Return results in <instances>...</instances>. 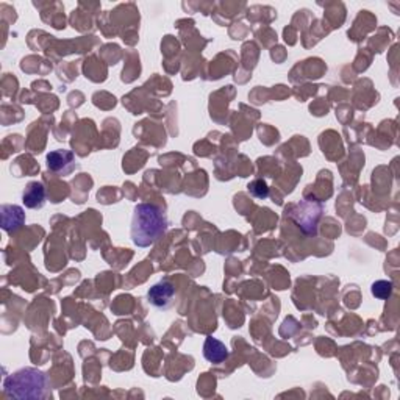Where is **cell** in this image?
<instances>
[{
	"label": "cell",
	"instance_id": "cell-1",
	"mask_svg": "<svg viewBox=\"0 0 400 400\" xmlns=\"http://www.w3.org/2000/svg\"><path fill=\"white\" fill-rule=\"evenodd\" d=\"M167 231V218L158 207L138 204L131 218L130 235L138 247H150Z\"/></svg>",
	"mask_w": 400,
	"mask_h": 400
},
{
	"label": "cell",
	"instance_id": "cell-2",
	"mask_svg": "<svg viewBox=\"0 0 400 400\" xmlns=\"http://www.w3.org/2000/svg\"><path fill=\"white\" fill-rule=\"evenodd\" d=\"M3 391L13 399H44L49 392L48 375L34 368H25L16 370L3 381Z\"/></svg>",
	"mask_w": 400,
	"mask_h": 400
},
{
	"label": "cell",
	"instance_id": "cell-3",
	"mask_svg": "<svg viewBox=\"0 0 400 400\" xmlns=\"http://www.w3.org/2000/svg\"><path fill=\"white\" fill-rule=\"evenodd\" d=\"M322 211L324 207L321 202L315 199H304L297 205H294L288 214L305 235L315 236L317 233V224L322 216Z\"/></svg>",
	"mask_w": 400,
	"mask_h": 400
},
{
	"label": "cell",
	"instance_id": "cell-4",
	"mask_svg": "<svg viewBox=\"0 0 400 400\" xmlns=\"http://www.w3.org/2000/svg\"><path fill=\"white\" fill-rule=\"evenodd\" d=\"M176 288L171 282L161 280L149 289L147 293V302L158 310H169L176 302Z\"/></svg>",
	"mask_w": 400,
	"mask_h": 400
},
{
	"label": "cell",
	"instance_id": "cell-5",
	"mask_svg": "<svg viewBox=\"0 0 400 400\" xmlns=\"http://www.w3.org/2000/svg\"><path fill=\"white\" fill-rule=\"evenodd\" d=\"M77 167V160L71 150H54L48 155V169L56 176H69Z\"/></svg>",
	"mask_w": 400,
	"mask_h": 400
},
{
	"label": "cell",
	"instance_id": "cell-6",
	"mask_svg": "<svg viewBox=\"0 0 400 400\" xmlns=\"http://www.w3.org/2000/svg\"><path fill=\"white\" fill-rule=\"evenodd\" d=\"M2 229L7 233H16L25 222V213L17 205H2Z\"/></svg>",
	"mask_w": 400,
	"mask_h": 400
},
{
	"label": "cell",
	"instance_id": "cell-7",
	"mask_svg": "<svg viewBox=\"0 0 400 400\" xmlns=\"http://www.w3.org/2000/svg\"><path fill=\"white\" fill-rule=\"evenodd\" d=\"M204 357L208 361L214 364L224 363L225 359L229 358V349L219 339L213 338V336H208L204 344Z\"/></svg>",
	"mask_w": 400,
	"mask_h": 400
},
{
	"label": "cell",
	"instance_id": "cell-8",
	"mask_svg": "<svg viewBox=\"0 0 400 400\" xmlns=\"http://www.w3.org/2000/svg\"><path fill=\"white\" fill-rule=\"evenodd\" d=\"M22 202L27 208H43L45 204V188L43 183L30 182L22 193Z\"/></svg>",
	"mask_w": 400,
	"mask_h": 400
},
{
	"label": "cell",
	"instance_id": "cell-9",
	"mask_svg": "<svg viewBox=\"0 0 400 400\" xmlns=\"http://www.w3.org/2000/svg\"><path fill=\"white\" fill-rule=\"evenodd\" d=\"M370 291H372V295H375L377 299L386 300V299H390L392 294V283L386 280H379L374 283L372 288H370Z\"/></svg>",
	"mask_w": 400,
	"mask_h": 400
},
{
	"label": "cell",
	"instance_id": "cell-10",
	"mask_svg": "<svg viewBox=\"0 0 400 400\" xmlns=\"http://www.w3.org/2000/svg\"><path fill=\"white\" fill-rule=\"evenodd\" d=\"M249 193L257 199H268L269 197V188L268 183L264 180H253V182L249 185Z\"/></svg>",
	"mask_w": 400,
	"mask_h": 400
}]
</instances>
